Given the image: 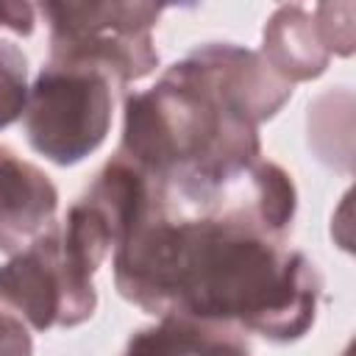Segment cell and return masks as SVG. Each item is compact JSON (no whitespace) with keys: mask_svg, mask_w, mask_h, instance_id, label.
Masks as SVG:
<instances>
[{"mask_svg":"<svg viewBox=\"0 0 356 356\" xmlns=\"http://www.w3.org/2000/svg\"><path fill=\"white\" fill-rule=\"evenodd\" d=\"M261 56L286 83L323 75L331 61V50L314 8H306L300 3L275 8V14L264 25Z\"/></svg>","mask_w":356,"mask_h":356,"instance_id":"7","label":"cell"},{"mask_svg":"<svg viewBox=\"0 0 356 356\" xmlns=\"http://www.w3.org/2000/svg\"><path fill=\"white\" fill-rule=\"evenodd\" d=\"M317 22L328 42V50L337 56L353 53V3H320L314 6Z\"/></svg>","mask_w":356,"mask_h":356,"instance_id":"10","label":"cell"},{"mask_svg":"<svg viewBox=\"0 0 356 356\" xmlns=\"http://www.w3.org/2000/svg\"><path fill=\"white\" fill-rule=\"evenodd\" d=\"M111 81L106 75L47 61L28 89L25 136L53 164H78L103 145L111 128Z\"/></svg>","mask_w":356,"mask_h":356,"instance_id":"4","label":"cell"},{"mask_svg":"<svg viewBox=\"0 0 356 356\" xmlns=\"http://www.w3.org/2000/svg\"><path fill=\"white\" fill-rule=\"evenodd\" d=\"M39 11L50 25V64L95 70L111 86L142 81L159 67L150 31L164 6L139 0H50Z\"/></svg>","mask_w":356,"mask_h":356,"instance_id":"3","label":"cell"},{"mask_svg":"<svg viewBox=\"0 0 356 356\" xmlns=\"http://www.w3.org/2000/svg\"><path fill=\"white\" fill-rule=\"evenodd\" d=\"M58 192L53 181L11 147L0 145V250L14 256L53 225Z\"/></svg>","mask_w":356,"mask_h":356,"instance_id":"6","label":"cell"},{"mask_svg":"<svg viewBox=\"0 0 356 356\" xmlns=\"http://www.w3.org/2000/svg\"><path fill=\"white\" fill-rule=\"evenodd\" d=\"M0 356H33L28 328L17 314L0 306Z\"/></svg>","mask_w":356,"mask_h":356,"instance_id":"11","label":"cell"},{"mask_svg":"<svg viewBox=\"0 0 356 356\" xmlns=\"http://www.w3.org/2000/svg\"><path fill=\"white\" fill-rule=\"evenodd\" d=\"M342 356H353V350H350V348H345V353H342Z\"/></svg>","mask_w":356,"mask_h":356,"instance_id":"13","label":"cell"},{"mask_svg":"<svg viewBox=\"0 0 356 356\" xmlns=\"http://www.w3.org/2000/svg\"><path fill=\"white\" fill-rule=\"evenodd\" d=\"M28 103V58L14 44L0 39V128L22 117Z\"/></svg>","mask_w":356,"mask_h":356,"instance_id":"9","label":"cell"},{"mask_svg":"<svg viewBox=\"0 0 356 356\" xmlns=\"http://www.w3.org/2000/svg\"><path fill=\"white\" fill-rule=\"evenodd\" d=\"M120 156L156 181H222L261 156L253 125L197 50L125 100Z\"/></svg>","mask_w":356,"mask_h":356,"instance_id":"2","label":"cell"},{"mask_svg":"<svg viewBox=\"0 0 356 356\" xmlns=\"http://www.w3.org/2000/svg\"><path fill=\"white\" fill-rule=\"evenodd\" d=\"M0 306L36 331L72 328L95 314L92 273L70 256L56 222L0 267Z\"/></svg>","mask_w":356,"mask_h":356,"instance_id":"5","label":"cell"},{"mask_svg":"<svg viewBox=\"0 0 356 356\" xmlns=\"http://www.w3.org/2000/svg\"><path fill=\"white\" fill-rule=\"evenodd\" d=\"M122 356H250L245 339L231 325L159 317L156 325L136 331Z\"/></svg>","mask_w":356,"mask_h":356,"instance_id":"8","label":"cell"},{"mask_svg":"<svg viewBox=\"0 0 356 356\" xmlns=\"http://www.w3.org/2000/svg\"><path fill=\"white\" fill-rule=\"evenodd\" d=\"M298 195L275 161L222 181H156L114 248L120 295L156 317L239 325L273 342L300 339L323 278L284 245Z\"/></svg>","mask_w":356,"mask_h":356,"instance_id":"1","label":"cell"},{"mask_svg":"<svg viewBox=\"0 0 356 356\" xmlns=\"http://www.w3.org/2000/svg\"><path fill=\"white\" fill-rule=\"evenodd\" d=\"M33 25H36V8L31 3L0 0V31L28 36V33H33Z\"/></svg>","mask_w":356,"mask_h":356,"instance_id":"12","label":"cell"}]
</instances>
